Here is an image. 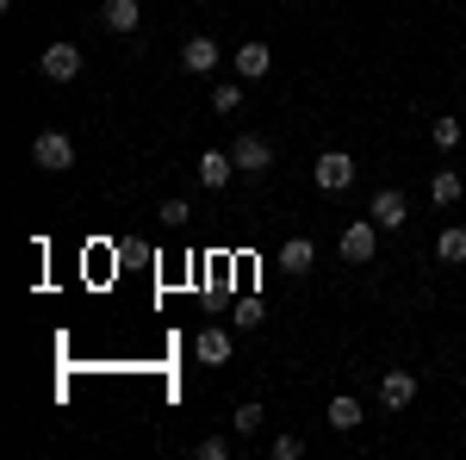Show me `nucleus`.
Wrapping results in <instances>:
<instances>
[{
  "label": "nucleus",
  "instance_id": "6e6552de",
  "mask_svg": "<svg viewBox=\"0 0 466 460\" xmlns=\"http://www.w3.org/2000/svg\"><path fill=\"white\" fill-rule=\"evenodd\" d=\"M367 218H373L380 230H404V193H398V187H380L373 206H367Z\"/></svg>",
  "mask_w": 466,
  "mask_h": 460
},
{
  "label": "nucleus",
  "instance_id": "4468645a",
  "mask_svg": "<svg viewBox=\"0 0 466 460\" xmlns=\"http://www.w3.org/2000/svg\"><path fill=\"white\" fill-rule=\"evenodd\" d=\"M193 354H199V361H230V336H224V330H199V342H193Z\"/></svg>",
  "mask_w": 466,
  "mask_h": 460
},
{
  "label": "nucleus",
  "instance_id": "9d476101",
  "mask_svg": "<svg viewBox=\"0 0 466 460\" xmlns=\"http://www.w3.org/2000/svg\"><path fill=\"white\" fill-rule=\"evenodd\" d=\"M311 261H318V243H311V237H287V243H280V268H287V274H311Z\"/></svg>",
  "mask_w": 466,
  "mask_h": 460
},
{
  "label": "nucleus",
  "instance_id": "f8f14e48",
  "mask_svg": "<svg viewBox=\"0 0 466 460\" xmlns=\"http://www.w3.org/2000/svg\"><path fill=\"white\" fill-rule=\"evenodd\" d=\"M268 69H274L268 44H243V50H237V75H243V81H261Z\"/></svg>",
  "mask_w": 466,
  "mask_h": 460
},
{
  "label": "nucleus",
  "instance_id": "39448f33",
  "mask_svg": "<svg viewBox=\"0 0 466 460\" xmlns=\"http://www.w3.org/2000/svg\"><path fill=\"white\" fill-rule=\"evenodd\" d=\"M37 75H44V81H75V75H81V50H75V44H50V50L37 56Z\"/></svg>",
  "mask_w": 466,
  "mask_h": 460
},
{
  "label": "nucleus",
  "instance_id": "f257e3e1",
  "mask_svg": "<svg viewBox=\"0 0 466 460\" xmlns=\"http://www.w3.org/2000/svg\"><path fill=\"white\" fill-rule=\"evenodd\" d=\"M32 162L44 169V175H63V169H75V143L63 138V131H37L32 138Z\"/></svg>",
  "mask_w": 466,
  "mask_h": 460
},
{
  "label": "nucleus",
  "instance_id": "4be33fe9",
  "mask_svg": "<svg viewBox=\"0 0 466 460\" xmlns=\"http://www.w3.org/2000/svg\"><path fill=\"white\" fill-rule=\"evenodd\" d=\"M255 323H261V299H243L237 305V330H255Z\"/></svg>",
  "mask_w": 466,
  "mask_h": 460
},
{
  "label": "nucleus",
  "instance_id": "6ab92c4d",
  "mask_svg": "<svg viewBox=\"0 0 466 460\" xmlns=\"http://www.w3.org/2000/svg\"><path fill=\"white\" fill-rule=\"evenodd\" d=\"M261 417H268L261 404H237V435H255V429H261Z\"/></svg>",
  "mask_w": 466,
  "mask_h": 460
},
{
  "label": "nucleus",
  "instance_id": "a211bd4d",
  "mask_svg": "<svg viewBox=\"0 0 466 460\" xmlns=\"http://www.w3.org/2000/svg\"><path fill=\"white\" fill-rule=\"evenodd\" d=\"M435 149H461V118H435Z\"/></svg>",
  "mask_w": 466,
  "mask_h": 460
},
{
  "label": "nucleus",
  "instance_id": "f03ea898",
  "mask_svg": "<svg viewBox=\"0 0 466 460\" xmlns=\"http://www.w3.org/2000/svg\"><path fill=\"white\" fill-rule=\"evenodd\" d=\"M230 162H237V175H268V169H274V143L255 138V131H243L237 149H230Z\"/></svg>",
  "mask_w": 466,
  "mask_h": 460
},
{
  "label": "nucleus",
  "instance_id": "20e7f679",
  "mask_svg": "<svg viewBox=\"0 0 466 460\" xmlns=\"http://www.w3.org/2000/svg\"><path fill=\"white\" fill-rule=\"evenodd\" d=\"M336 249H342V261H355V268H367V261H373V249H380V224H373V218H360V224H349Z\"/></svg>",
  "mask_w": 466,
  "mask_h": 460
},
{
  "label": "nucleus",
  "instance_id": "ddd939ff",
  "mask_svg": "<svg viewBox=\"0 0 466 460\" xmlns=\"http://www.w3.org/2000/svg\"><path fill=\"white\" fill-rule=\"evenodd\" d=\"M461 193H466V180L454 175V169H435L430 175V199L435 206H461Z\"/></svg>",
  "mask_w": 466,
  "mask_h": 460
},
{
  "label": "nucleus",
  "instance_id": "2eb2a0df",
  "mask_svg": "<svg viewBox=\"0 0 466 460\" xmlns=\"http://www.w3.org/2000/svg\"><path fill=\"white\" fill-rule=\"evenodd\" d=\"M329 429H342V435L360 429V404L349 398V392H342V398H329Z\"/></svg>",
  "mask_w": 466,
  "mask_h": 460
},
{
  "label": "nucleus",
  "instance_id": "dca6fc26",
  "mask_svg": "<svg viewBox=\"0 0 466 460\" xmlns=\"http://www.w3.org/2000/svg\"><path fill=\"white\" fill-rule=\"evenodd\" d=\"M435 255H441V261H466V230L461 224H448V230L435 237Z\"/></svg>",
  "mask_w": 466,
  "mask_h": 460
},
{
  "label": "nucleus",
  "instance_id": "f3484780",
  "mask_svg": "<svg viewBox=\"0 0 466 460\" xmlns=\"http://www.w3.org/2000/svg\"><path fill=\"white\" fill-rule=\"evenodd\" d=\"M243 107V75H237V81H218L212 87V112H237Z\"/></svg>",
  "mask_w": 466,
  "mask_h": 460
},
{
  "label": "nucleus",
  "instance_id": "423d86ee",
  "mask_svg": "<svg viewBox=\"0 0 466 460\" xmlns=\"http://www.w3.org/2000/svg\"><path fill=\"white\" fill-rule=\"evenodd\" d=\"M180 69H187V75H212L218 69V37L193 32L187 44H180Z\"/></svg>",
  "mask_w": 466,
  "mask_h": 460
},
{
  "label": "nucleus",
  "instance_id": "0eeeda50",
  "mask_svg": "<svg viewBox=\"0 0 466 460\" xmlns=\"http://www.w3.org/2000/svg\"><path fill=\"white\" fill-rule=\"evenodd\" d=\"M410 398H417V373H404V367H386V373H380V404H386V411H404Z\"/></svg>",
  "mask_w": 466,
  "mask_h": 460
},
{
  "label": "nucleus",
  "instance_id": "9b49d317",
  "mask_svg": "<svg viewBox=\"0 0 466 460\" xmlns=\"http://www.w3.org/2000/svg\"><path fill=\"white\" fill-rule=\"evenodd\" d=\"M230 175H237L230 149H206V156H199V180H206V187H230Z\"/></svg>",
  "mask_w": 466,
  "mask_h": 460
},
{
  "label": "nucleus",
  "instance_id": "5701e85b",
  "mask_svg": "<svg viewBox=\"0 0 466 460\" xmlns=\"http://www.w3.org/2000/svg\"><path fill=\"white\" fill-rule=\"evenodd\" d=\"M156 218H162V224H175V230H180V224H187V218H193V212H187V199H168V206H162V212H156Z\"/></svg>",
  "mask_w": 466,
  "mask_h": 460
},
{
  "label": "nucleus",
  "instance_id": "aec40b11",
  "mask_svg": "<svg viewBox=\"0 0 466 460\" xmlns=\"http://www.w3.org/2000/svg\"><path fill=\"white\" fill-rule=\"evenodd\" d=\"M193 455H199V460H230V435H206Z\"/></svg>",
  "mask_w": 466,
  "mask_h": 460
},
{
  "label": "nucleus",
  "instance_id": "7ed1b4c3",
  "mask_svg": "<svg viewBox=\"0 0 466 460\" xmlns=\"http://www.w3.org/2000/svg\"><path fill=\"white\" fill-rule=\"evenodd\" d=\"M311 180H318L323 193H342V187H355V162L342 149H323L318 162H311Z\"/></svg>",
  "mask_w": 466,
  "mask_h": 460
},
{
  "label": "nucleus",
  "instance_id": "412c9836",
  "mask_svg": "<svg viewBox=\"0 0 466 460\" xmlns=\"http://www.w3.org/2000/svg\"><path fill=\"white\" fill-rule=\"evenodd\" d=\"M268 455H274V460H299V455H305V442H299V435H274Z\"/></svg>",
  "mask_w": 466,
  "mask_h": 460
},
{
  "label": "nucleus",
  "instance_id": "1a4fd4ad",
  "mask_svg": "<svg viewBox=\"0 0 466 460\" xmlns=\"http://www.w3.org/2000/svg\"><path fill=\"white\" fill-rule=\"evenodd\" d=\"M100 19H106V32L137 37V26H144V6H137V0H106V6H100Z\"/></svg>",
  "mask_w": 466,
  "mask_h": 460
}]
</instances>
